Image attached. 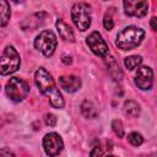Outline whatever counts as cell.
Returning a JSON list of instances; mask_svg holds the SVG:
<instances>
[{"label": "cell", "instance_id": "obj_1", "mask_svg": "<svg viewBox=\"0 0 157 157\" xmlns=\"http://www.w3.org/2000/svg\"><path fill=\"white\" fill-rule=\"evenodd\" d=\"M34 82L38 87V90L49 98L50 104L56 109H63L65 107V101L61 94V92L58 90L54 78L52 75L44 69L39 67L34 74Z\"/></svg>", "mask_w": 157, "mask_h": 157}, {"label": "cell", "instance_id": "obj_2", "mask_svg": "<svg viewBox=\"0 0 157 157\" xmlns=\"http://www.w3.org/2000/svg\"><path fill=\"white\" fill-rule=\"evenodd\" d=\"M145 37V31L136 26H128L123 28L115 39V45L121 50H131L141 44Z\"/></svg>", "mask_w": 157, "mask_h": 157}, {"label": "cell", "instance_id": "obj_3", "mask_svg": "<svg viewBox=\"0 0 157 157\" xmlns=\"http://www.w3.org/2000/svg\"><path fill=\"white\" fill-rule=\"evenodd\" d=\"M21 65V58L17 50L12 45H7L0 58V72L2 76L13 74L18 70Z\"/></svg>", "mask_w": 157, "mask_h": 157}, {"label": "cell", "instance_id": "obj_4", "mask_svg": "<svg viewBox=\"0 0 157 157\" xmlns=\"http://www.w3.org/2000/svg\"><path fill=\"white\" fill-rule=\"evenodd\" d=\"M71 18L75 23V26L81 31L88 29L91 26L92 13H91V6L86 2H77L71 7Z\"/></svg>", "mask_w": 157, "mask_h": 157}, {"label": "cell", "instance_id": "obj_5", "mask_svg": "<svg viewBox=\"0 0 157 157\" xmlns=\"http://www.w3.org/2000/svg\"><path fill=\"white\" fill-rule=\"evenodd\" d=\"M6 96L15 103L22 102L29 93L28 83L20 77H11L5 87Z\"/></svg>", "mask_w": 157, "mask_h": 157}, {"label": "cell", "instance_id": "obj_6", "mask_svg": "<svg viewBox=\"0 0 157 157\" xmlns=\"http://www.w3.org/2000/svg\"><path fill=\"white\" fill-rule=\"evenodd\" d=\"M58 45V39L53 31L45 29L42 31L34 39V47L37 50H39L44 56L49 58L54 54Z\"/></svg>", "mask_w": 157, "mask_h": 157}, {"label": "cell", "instance_id": "obj_7", "mask_svg": "<svg viewBox=\"0 0 157 157\" xmlns=\"http://www.w3.org/2000/svg\"><path fill=\"white\" fill-rule=\"evenodd\" d=\"M86 43L94 55L101 58H105L108 55V44L98 31H93L92 33H90L86 38Z\"/></svg>", "mask_w": 157, "mask_h": 157}, {"label": "cell", "instance_id": "obj_8", "mask_svg": "<svg viewBox=\"0 0 157 157\" xmlns=\"http://www.w3.org/2000/svg\"><path fill=\"white\" fill-rule=\"evenodd\" d=\"M64 147V142L61 136L58 132H48L43 137V148L45 153L50 157L58 156Z\"/></svg>", "mask_w": 157, "mask_h": 157}, {"label": "cell", "instance_id": "obj_9", "mask_svg": "<svg viewBox=\"0 0 157 157\" xmlns=\"http://www.w3.org/2000/svg\"><path fill=\"white\" fill-rule=\"evenodd\" d=\"M124 12L129 17H144L147 15L148 5L146 0H123Z\"/></svg>", "mask_w": 157, "mask_h": 157}, {"label": "cell", "instance_id": "obj_10", "mask_svg": "<svg viewBox=\"0 0 157 157\" xmlns=\"http://www.w3.org/2000/svg\"><path fill=\"white\" fill-rule=\"evenodd\" d=\"M135 85L142 90L148 91L153 85V71L150 66H139L135 74Z\"/></svg>", "mask_w": 157, "mask_h": 157}, {"label": "cell", "instance_id": "obj_11", "mask_svg": "<svg viewBox=\"0 0 157 157\" xmlns=\"http://www.w3.org/2000/svg\"><path fill=\"white\" fill-rule=\"evenodd\" d=\"M48 17H49V15L45 11L34 12V13L27 16L26 18H23L22 22L20 23V27L23 31H34V29H38L39 27H42L47 22Z\"/></svg>", "mask_w": 157, "mask_h": 157}, {"label": "cell", "instance_id": "obj_12", "mask_svg": "<svg viewBox=\"0 0 157 157\" xmlns=\"http://www.w3.org/2000/svg\"><path fill=\"white\" fill-rule=\"evenodd\" d=\"M59 85L67 93H74L81 88L82 82H81V78L78 76L69 75V76H60L59 77Z\"/></svg>", "mask_w": 157, "mask_h": 157}, {"label": "cell", "instance_id": "obj_13", "mask_svg": "<svg viewBox=\"0 0 157 157\" xmlns=\"http://www.w3.org/2000/svg\"><path fill=\"white\" fill-rule=\"evenodd\" d=\"M55 27H56V31H58L61 39H64L65 42H70V43L75 42V36H74L72 29L64 20L58 18L56 22H55Z\"/></svg>", "mask_w": 157, "mask_h": 157}, {"label": "cell", "instance_id": "obj_14", "mask_svg": "<svg viewBox=\"0 0 157 157\" xmlns=\"http://www.w3.org/2000/svg\"><path fill=\"white\" fill-rule=\"evenodd\" d=\"M105 65H107V69H108V72L110 75V77L114 80V81H121L123 78V71L118 64V61L115 60L114 56H105Z\"/></svg>", "mask_w": 157, "mask_h": 157}, {"label": "cell", "instance_id": "obj_15", "mask_svg": "<svg viewBox=\"0 0 157 157\" xmlns=\"http://www.w3.org/2000/svg\"><path fill=\"white\" fill-rule=\"evenodd\" d=\"M123 110H124V114L130 117V118H137L141 113V108H140L139 103L132 101V99H128L124 102Z\"/></svg>", "mask_w": 157, "mask_h": 157}, {"label": "cell", "instance_id": "obj_16", "mask_svg": "<svg viewBox=\"0 0 157 157\" xmlns=\"http://www.w3.org/2000/svg\"><path fill=\"white\" fill-rule=\"evenodd\" d=\"M81 113L87 119H94V118L98 117V110H97L96 105L91 101H88V99L82 102V104H81Z\"/></svg>", "mask_w": 157, "mask_h": 157}, {"label": "cell", "instance_id": "obj_17", "mask_svg": "<svg viewBox=\"0 0 157 157\" xmlns=\"http://www.w3.org/2000/svg\"><path fill=\"white\" fill-rule=\"evenodd\" d=\"M0 9H1L0 25H1V27H5L10 20V5H9L7 0H0Z\"/></svg>", "mask_w": 157, "mask_h": 157}, {"label": "cell", "instance_id": "obj_18", "mask_svg": "<svg viewBox=\"0 0 157 157\" xmlns=\"http://www.w3.org/2000/svg\"><path fill=\"white\" fill-rule=\"evenodd\" d=\"M142 63V58L140 55H130L124 59V65L128 70H134Z\"/></svg>", "mask_w": 157, "mask_h": 157}, {"label": "cell", "instance_id": "obj_19", "mask_svg": "<svg viewBox=\"0 0 157 157\" xmlns=\"http://www.w3.org/2000/svg\"><path fill=\"white\" fill-rule=\"evenodd\" d=\"M128 141L132 145V146H140V145H142V142H144V137H142V135L140 134V132H137V131H132V132H130L129 135H128Z\"/></svg>", "mask_w": 157, "mask_h": 157}, {"label": "cell", "instance_id": "obj_20", "mask_svg": "<svg viewBox=\"0 0 157 157\" xmlns=\"http://www.w3.org/2000/svg\"><path fill=\"white\" fill-rule=\"evenodd\" d=\"M112 129L114 131V134L118 137H123L124 136V128H123V123L119 119H114L112 121Z\"/></svg>", "mask_w": 157, "mask_h": 157}, {"label": "cell", "instance_id": "obj_21", "mask_svg": "<svg viewBox=\"0 0 157 157\" xmlns=\"http://www.w3.org/2000/svg\"><path fill=\"white\" fill-rule=\"evenodd\" d=\"M103 26H104V28L107 29V31H110V29H113V27H114V21H113V18H112V15L110 13H105L104 15V17H103Z\"/></svg>", "mask_w": 157, "mask_h": 157}, {"label": "cell", "instance_id": "obj_22", "mask_svg": "<svg viewBox=\"0 0 157 157\" xmlns=\"http://www.w3.org/2000/svg\"><path fill=\"white\" fill-rule=\"evenodd\" d=\"M44 121L48 126H55L56 125V117L53 113H48L44 117Z\"/></svg>", "mask_w": 157, "mask_h": 157}, {"label": "cell", "instance_id": "obj_23", "mask_svg": "<svg viewBox=\"0 0 157 157\" xmlns=\"http://www.w3.org/2000/svg\"><path fill=\"white\" fill-rule=\"evenodd\" d=\"M90 155H91V156H103L104 152H103L99 147H93V150L90 152Z\"/></svg>", "mask_w": 157, "mask_h": 157}, {"label": "cell", "instance_id": "obj_24", "mask_svg": "<svg viewBox=\"0 0 157 157\" xmlns=\"http://www.w3.org/2000/svg\"><path fill=\"white\" fill-rule=\"evenodd\" d=\"M150 26H151V28L153 29V31H157V17H151V20H150Z\"/></svg>", "mask_w": 157, "mask_h": 157}, {"label": "cell", "instance_id": "obj_25", "mask_svg": "<svg viewBox=\"0 0 157 157\" xmlns=\"http://www.w3.org/2000/svg\"><path fill=\"white\" fill-rule=\"evenodd\" d=\"M61 61H63L65 65H69V64H71V63H72L71 56H67V55H63V56H61Z\"/></svg>", "mask_w": 157, "mask_h": 157}, {"label": "cell", "instance_id": "obj_26", "mask_svg": "<svg viewBox=\"0 0 157 157\" xmlns=\"http://www.w3.org/2000/svg\"><path fill=\"white\" fill-rule=\"evenodd\" d=\"M0 155L1 156H5V155H7V156H15V153H12L11 151H6V148H2L0 151Z\"/></svg>", "mask_w": 157, "mask_h": 157}, {"label": "cell", "instance_id": "obj_27", "mask_svg": "<svg viewBox=\"0 0 157 157\" xmlns=\"http://www.w3.org/2000/svg\"><path fill=\"white\" fill-rule=\"evenodd\" d=\"M15 4H22V2H25V0H12Z\"/></svg>", "mask_w": 157, "mask_h": 157}, {"label": "cell", "instance_id": "obj_28", "mask_svg": "<svg viewBox=\"0 0 157 157\" xmlns=\"http://www.w3.org/2000/svg\"><path fill=\"white\" fill-rule=\"evenodd\" d=\"M103 1H109V0H103Z\"/></svg>", "mask_w": 157, "mask_h": 157}]
</instances>
